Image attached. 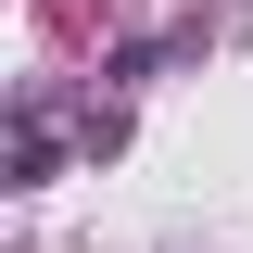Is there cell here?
Returning <instances> with one entry per match:
<instances>
[{
    "instance_id": "obj_1",
    "label": "cell",
    "mask_w": 253,
    "mask_h": 253,
    "mask_svg": "<svg viewBox=\"0 0 253 253\" xmlns=\"http://www.w3.org/2000/svg\"><path fill=\"white\" fill-rule=\"evenodd\" d=\"M38 177H51V126L26 114V126H13V190H38Z\"/></svg>"
}]
</instances>
